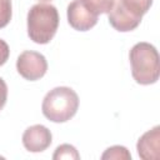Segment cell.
I'll return each instance as SVG.
<instances>
[{
	"label": "cell",
	"mask_w": 160,
	"mask_h": 160,
	"mask_svg": "<svg viewBox=\"0 0 160 160\" xmlns=\"http://www.w3.org/2000/svg\"><path fill=\"white\" fill-rule=\"evenodd\" d=\"M138 154L144 160H158L160 156V126L144 132L136 144Z\"/></svg>",
	"instance_id": "52a82bcc"
},
{
	"label": "cell",
	"mask_w": 160,
	"mask_h": 160,
	"mask_svg": "<svg viewBox=\"0 0 160 160\" xmlns=\"http://www.w3.org/2000/svg\"><path fill=\"white\" fill-rule=\"evenodd\" d=\"M16 70L24 79L35 81L46 74L48 61L42 54L32 50H25L18 56Z\"/></svg>",
	"instance_id": "277c9868"
},
{
	"label": "cell",
	"mask_w": 160,
	"mask_h": 160,
	"mask_svg": "<svg viewBox=\"0 0 160 160\" xmlns=\"http://www.w3.org/2000/svg\"><path fill=\"white\" fill-rule=\"evenodd\" d=\"M8 100V85L4 81V79L0 78V110L5 106Z\"/></svg>",
	"instance_id": "5bb4252c"
},
{
	"label": "cell",
	"mask_w": 160,
	"mask_h": 160,
	"mask_svg": "<svg viewBox=\"0 0 160 160\" xmlns=\"http://www.w3.org/2000/svg\"><path fill=\"white\" fill-rule=\"evenodd\" d=\"M59 28V12L51 4H35L28 12V35L36 44H48Z\"/></svg>",
	"instance_id": "7a4b0ae2"
},
{
	"label": "cell",
	"mask_w": 160,
	"mask_h": 160,
	"mask_svg": "<svg viewBox=\"0 0 160 160\" xmlns=\"http://www.w3.org/2000/svg\"><path fill=\"white\" fill-rule=\"evenodd\" d=\"M79 109L78 94L68 86H56L44 98L41 111L52 122H65L70 120Z\"/></svg>",
	"instance_id": "3957f363"
},
{
	"label": "cell",
	"mask_w": 160,
	"mask_h": 160,
	"mask_svg": "<svg viewBox=\"0 0 160 160\" xmlns=\"http://www.w3.org/2000/svg\"><path fill=\"white\" fill-rule=\"evenodd\" d=\"M12 15V8H11V0H0V29L5 28Z\"/></svg>",
	"instance_id": "8fae6325"
},
{
	"label": "cell",
	"mask_w": 160,
	"mask_h": 160,
	"mask_svg": "<svg viewBox=\"0 0 160 160\" xmlns=\"http://www.w3.org/2000/svg\"><path fill=\"white\" fill-rule=\"evenodd\" d=\"M40 1H51V0H40Z\"/></svg>",
	"instance_id": "9a60e30c"
},
{
	"label": "cell",
	"mask_w": 160,
	"mask_h": 160,
	"mask_svg": "<svg viewBox=\"0 0 160 160\" xmlns=\"http://www.w3.org/2000/svg\"><path fill=\"white\" fill-rule=\"evenodd\" d=\"M129 60L131 75L138 84L150 85L159 80V52L152 44L146 41L136 42L129 52Z\"/></svg>",
	"instance_id": "6da1fadb"
},
{
	"label": "cell",
	"mask_w": 160,
	"mask_h": 160,
	"mask_svg": "<svg viewBox=\"0 0 160 160\" xmlns=\"http://www.w3.org/2000/svg\"><path fill=\"white\" fill-rule=\"evenodd\" d=\"M9 55H10V49H9L8 42L0 39V66H2L8 61Z\"/></svg>",
	"instance_id": "4fadbf2b"
},
{
	"label": "cell",
	"mask_w": 160,
	"mask_h": 160,
	"mask_svg": "<svg viewBox=\"0 0 160 160\" xmlns=\"http://www.w3.org/2000/svg\"><path fill=\"white\" fill-rule=\"evenodd\" d=\"M81 1L95 12L106 11L111 4V0H81Z\"/></svg>",
	"instance_id": "7c38bea8"
},
{
	"label": "cell",
	"mask_w": 160,
	"mask_h": 160,
	"mask_svg": "<svg viewBox=\"0 0 160 160\" xmlns=\"http://www.w3.org/2000/svg\"><path fill=\"white\" fill-rule=\"evenodd\" d=\"M102 160H110V159H116V160H130L131 159V154L129 152V150L125 146L121 145H114L108 148L104 154L101 155Z\"/></svg>",
	"instance_id": "9c48e42d"
},
{
	"label": "cell",
	"mask_w": 160,
	"mask_h": 160,
	"mask_svg": "<svg viewBox=\"0 0 160 160\" xmlns=\"http://www.w3.org/2000/svg\"><path fill=\"white\" fill-rule=\"evenodd\" d=\"M114 5L141 20L142 15L146 14L152 5V0H115Z\"/></svg>",
	"instance_id": "ba28073f"
},
{
	"label": "cell",
	"mask_w": 160,
	"mask_h": 160,
	"mask_svg": "<svg viewBox=\"0 0 160 160\" xmlns=\"http://www.w3.org/2000/svg\"><path fill=\"white\" fill-rule=\"evenodd\" d=\"M68 22L78 31H88L98 22V16L81 0H72L66 9Z\"/></svg>",
	"instance_id": "5b68a950"
},
{
	"label": "cell",
	"mask_w": 160,
	"mask_h": 160,
	"mask_svg": "<svg viewBox=\"0 0 160 160\" xmlns=\"http://www.w3.org/2000/svg\"><path fill=\"white\" fill-rule=\"evenodd\" d=\"M52 141L51 131L41 125H31L22 134V145L30 152H41L46 150Z\"/></svg>",
	"instance_id": "8992f818"
},
{
	"label": "cell",
	"mask_w": 160,
	"mask_h": 160,
	"mask_svg": "<svg viewBox=\"0 0 160 160\" xmlns=\"http://www.w3.org/2000/svg\"><path fill=\"white\" fill-rule=\"evenodd\" d=\"M52 159L54 160H61V159H70V160L74 159V160H78V159H80V155H79L78 150L75 149V146H72L70 144H62V145H59L55 149Z\"/></svg>",
	"instance_id": "30bf717a"
}]
</instances>
